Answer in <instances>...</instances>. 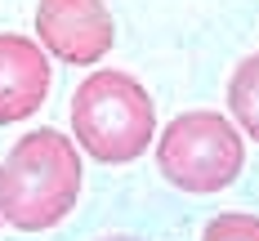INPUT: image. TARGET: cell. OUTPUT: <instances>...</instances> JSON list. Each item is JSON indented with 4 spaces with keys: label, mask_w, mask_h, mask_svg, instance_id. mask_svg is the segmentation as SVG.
Masks as SVG:
<instances>
[{
    "label": "cell",
    "mask_w": 259,
    "mask_h": 241,
    "mask_svg": "<svg viewBox=\"0 0 259 241\" xmlns=\"http://www.w3.org/2000/svg\"><path fill=\"white\" fill-rule=\"evenodd\" d=\"M80 201V152L63 130L23 134L0 161V219L18 232H45Z\"/></svg>",
    "instance_id": "cell-1"
},
{
    "label": "cell",
    "mask_w": 259,
    "mask_h": 241,
    "mask_svg": "<svg viewBox=\"0 0 259 241\" xmlns=\"http://www.w3.org/2000/svg\"><path fill=\"white\" fill-rule=\"evenodd\" d=\"M72 134L99 165H130L152 148V94L130 72H90L72 94Z\"/></svg>",
    "instance_id": "cell-2"
},
{
    "label": "cell",
    "mask_w": 259,
    "mask_h": 241,
    "mask_svg": "<svg viewBox=\"0 0 259 241\" xmlns=\"http://www.w3.org/2000/svg\"><path fill=\"white\" fill-rule=\"evenodd\" d=\"M246 165V143L228 116L219 112H183L156 138V170L179 192L210 197L224 192Z\"/></svg>",
    "instance_id": "cell-3"
},
{
    "label": "cell",
    "mask_w": 259,
    "mask_h": 241,
    "mask_svg": "<svg viewBox=\"0 0 259 241\" xmlns=\"http://www.w3.org/2000/svg\"><path fill=\"white\" fill-rule=\"evenodd\" d=\"M36 40L54 58L72 67H90L112 50V14L103 0H40Z\"/></svg>",
    "instance_id": "cell-4"
},
{
    "label": "cell",
    "mask_w": 259,
    "mask_h": 241,
    "mask_svg": "<svg viewBox=\"0 0 259 241\" xmlns=\"http://www.w3.org/2000/svg\"><path fill=\"white\" fill-rule=\"evenodd\" d=\"M50 94V58L40 40L0 31V125L36 116Z\"/></svg>",
    "instance_id": "cell-5"
},
{
    "label": "cell",
    "mask_w": 259,
    "mask_h": 241,
    "mask_svg": "<svg viewBox=\"0 0 259 241\" xmlns=\"http://www.w3.org/2000/svg\"><path fill=\"white\" fill-rule=\"evenodd\" d=\"M228 112H233L237 130H246L259 143V54H246L233 67V80H228Z\"/></svg>",
    "instance_id": "cell-6"
},
{
    "label": "cell",
    "mask_w": 259,
    "mask_h": 241,
    "mask_svg": "<svg viewBox=\"0 0 259 241\" xmlns=\"http://www.w3.org/2000/svg\"><path fill=\"white\" fill-rule=\"evenodd\" d=\"M201 241H259V219L255 214H214L206 223V232H201Z\"/></svg>",
    "instance_id": "cell-7"
},
{
    "label": "cell",
    "mask_w": 259,
    "mask_h": 241,
    "mask_svg": "<svg viewBox=\"0 0 259 241\" xmlns=\"http://www.w3.org/2000/svg\"><path fill=\"white\" fill-rule=\"evenodd\" d=\"M103 241H139V237H103Z\"/></svg>",
    "instance_id": "cell-8"
},
{
    "label": "cell",
    "mask_w": 259,
    "mask_h": 241,
    "mask_svg": "<svg viewBox=\"0 0 259 241\" xmlns=\"http://www.w3.org/2000/svg\"><path fill=\"white\" fill-rule=\"evenodd\" d=\"M0 223H5V219H0Z\"/></svg>",
    "instance_id": "cell-9"
}]
</instances>
